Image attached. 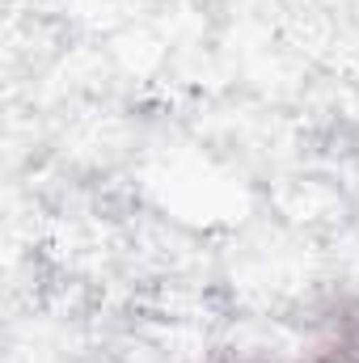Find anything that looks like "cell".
<instances>
[{
  "instance_id": "obj_2",
  "label": "cell",
  "mask_w": 359,
  "mask_h": 363,
  "mask_svg": "<svg viewBox=\"0 0 359 363\" xmlns=\"http://www.w3.org/2000/svg\"><path fill=\"white\" fill-rule=\"evenodd\" d=\"M207 363H279V359H267V355H237V351H216Z\"/></svg>"
},
{
  "instance_id": "obj_1",
  "label": "cell",
  "mask_w": 359,
  "mask_h": 363,
  "mask_svg": "<svg viewBox=\"0 0 359 363\" xmlns=\"http://www.w3.org/2000/svg\"><path fill=\"white\" fill-rule=\"evenodd\" d=\"M309 363H359V300L334 296L317 317Z\"/></svg>"
}]
</instances>
